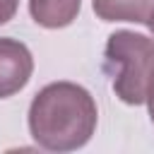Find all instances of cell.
Returning a JSON list of instances; mask_svg holds the SVG:
<instances>
[{
	"mask_svg": "<svg viewBox=\"0 0 154 154\" xmlns=\"http://www.w3.org/2000/svg\"><path fill=\"white\" fill-rule=\"evenodd\" d=\"M147 106H149V118H152V123H154V84H152V89H149V96H147Z\"/></svg>",
	"mask_w": 154,
	"mask_h": 154,
	"instance_id": "52a82bcc",
	"label": "cell"
},
{
	"mask_svg": "<svg viewBox=\"0 0 154 154\" xmlns=\"http://www.w3.org/2000/svg\"><path fill=\"white\" fill-rule=\"evenodd\" d=\"M147 26H149V29H152V34H154V14L149 17V22H147Z\"/></svg>",
	"mask_w": 154,
	"mask_h": 154,
	"instance_id": "ba28073f",
	"label": "cell"
},
{
	"mask_svg": "<svg viewBox=\"0 0 154 154\" xmlns=\"http://www.w3.org/2000/svg\"><path fill=\"white\" fill-rule=\"evenodd\" d=\"M99 111L94 96L75 82L46 84L29 106V132L48 152H75L96 130Z\"/></svg>",
	"mask_w": 154,
	"mask_h": 154,
	"instance_id": "6da1fadb",
	"label": "cell"
},
{
	"mask_svg": "<svg viewBox=\"0 0 154 154\" xmlns=\"http://www.w3.org/2000/svg\"><path fill=\"white\" fill-rule=\"evenodd\" d=\"M103 72L123 103H147L154 84V41L128 29L113 31L103 51Z\"/></svg>",
	"mask_w": 154,
	"mask_h": 154,
	"instance_id": "7a4b0ae2",
	"label": "cell"
},
{
	"mask_svg": "<svg viewBox=\"0 0 154 154\" xmlns=\"http://www.w3.org/2000/svg\"><path fill=\"white\" fill-rule=\"evenodd\" d=\"M82 0H29L31 19L46 29L70 26L79 14Z\"/></svg>",
	"mask_w": 154,
	"mask_h": 154,
	"instance_id": "5b68a950",
	"label": "cell"
},
{
	"mask_svg": "<svg viewBox=\"0 0 154 154\" xmlns=\"http://www.w3.org/2000/svg\"><path fill=\"white\" fill-rule=\"evenodd\" d=\"M19 0H0V24H7L17 14Z\"/></svg>",
	"mask_w": 154,
	"mask_h": 154,
	"instance_id": "8992f818",
	"label": "cell"
},
{
	"mask_svg": "<svg viewBox=\"0 0 154 154\" xmlns=\"http://www.w3.org/2000/svg\"><path fill=\"white\" fill-rule=\"evenodd\" d=\"M34 72L31 51L10 36H0V99L14 96L26 87Z\"/></svg>",
	"mask_w": 154,
	"mask_h": 154,
	"instance_id": "3957f363",
	"label": "cell"
},
{
	"mask_svg": "<svg viewBox=\"0 0 154 154\" xmlns=\"http://www.w3.org/2000/svg\"><path fill=\"white\" fill-rule=\"evenodd\" d=\"M91 7L103 22L147 24L154 14V0H91Z\"/></svg>",
	"mask_w": 154,
	"mask_h": 154,
	"instance_id": "277c9868",
	"label": "cell"
}]
</instances>
